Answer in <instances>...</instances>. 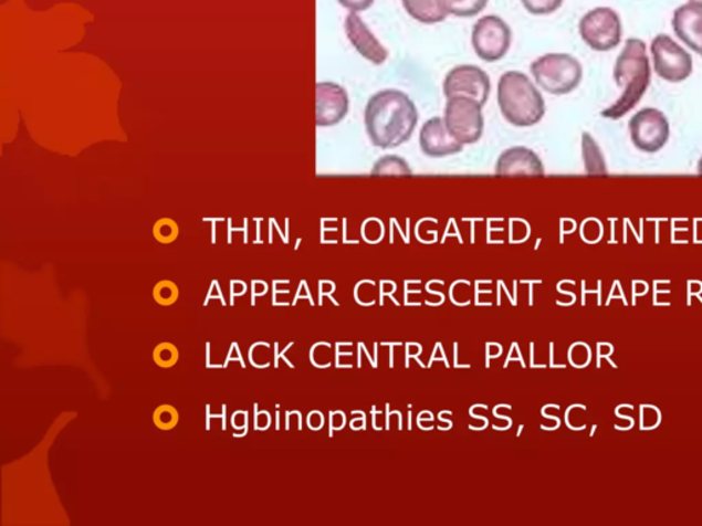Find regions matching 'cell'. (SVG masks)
<instances>
[{"instance_id": "cell-1", "label": "cell", "mask_w": 702, "mask_h": 526, "mask_svg": "<svg viewBox=\"0 0 702 526\" xmlns=\"http://www.w3.org/2000/svg\"><path fill=\"white\" fill-rule=\"evenodd\" d=\"M365 129L375 147L396 148L418 127L419 112L402 91L385 90L370 96L364 113Z\"/></svg>"}, {"instance_id": "cell-2", "label": "cell", "mask_w": 702, "mask_h": 526, "mask_svg": "<svg viewBox=\"0 0 702 526\" xmlns=\"http://www.w3.org/2000/svg\"><path fill=\"white\" fill-rule=\"evenodd\" d=\"M650 73L652 72H650L647 44L637 38L627 40L624 51L616 60L614 71L615 83L624 90V94L618 102L604 111L601 116L619 119L631 112L649 88Z\"/></svg>"}, {"instance_id": "cell-3", "label": "cell", "mask_w": 702, "mask_h": 526, "mask_svg": "<svg viewBox=\"0 0 702 526\" xmlns=\"http://www.w3.org/2000/svg\"><path fill=\"white\" fill-rule=\"evenodd\" d=\"M499 106L502 116L515 127H533L545 116L544 96L527 74L511 71L499 83Z\"/></svg>"}, {"instance_id": "cell-4", "label": "cell", "mask_w": 702, "mask_h": 526, "mask_svg": "<svg viewBox=\"0 0 702 526\" xmlns=\"http://www.w3.org/2000/svg\"><path fill=\"white\" fill-rule=\"evenodd\" d=\"M531 73L536 84L552 95H567L579 87L584 67L569 54H546L533 62Z\"/></svg>"}, {"instance_id": "cell-5", "label": "cell", "mask_w": 702, "mask_h": 526, "mask_svg": "<svg viewBox=\"0 0 702 526\" xmlns=\"http://www.w3.org/2000/svg\"><path fill=\"white\" fill-rule=\"evenodd\" d=\"M482 105L467 96H453L444 106V125L462 146L481 140L484 129Z\"/></svg>"}, {"instance_id": "cell-6", "label": "cell", "mask_w": 702, "mask_h": 526, "mask_svg": "<svg viewBox=\"0 0 702 526\" xmlns=\"http://www.w3.org/2000/svg\"><path fill=\"white\" fill-rule=\"evenodd\" d=\"M579 32L590 49L605 53L618 48L624 28L619 14L614 9L597 8L580 20Z\"/></svg>"}, {"instance_id": "cell-7", "label": "cell", "mask_w": 702, "mask_h": 526, "mask_svg": "<svg viewBox=\"0 0 702 526\" xmlns=\"http://www.w3.org/2000/svg\"><path fill=\"white\" fill-rule=\"evenodd\" d=\"M650 51H652L654 72L660 78L670 83H681L692 76V55L668 34L656 36Z\"/></svg>"}, {"instance_id": "cell-8", "label": "cell", "mask_w": 702, "mask_h": 526, "mask_svg": "<svg viewBox=\"0 0 702 526\" xmlns=\"http://www.w3.org/2000/svg\"><path fill=\"white\" fill-rule=\"evenodd\" d=\"M512 43L510 25L499 15L482 17L473 25L472 45L479 59L496 62L507 54Z\"/></svg>"}, {"instance_id": "cell-9", "label": "cell", "mask_w": 702, "mask_h": 526, "mask_svg": "<svg viewBox=\"0 0 702 526\" xmlns=\"http://www.w3.org/2000/svg\"><path fill=\"white\" fill-rule=\"evenodd\" d=\"M629 129L633 146L647 154L659 152L671 136L670 122L663 112L653 107L633 114Z\"/></svg>"}, {"instance_id": "cell-10", "label": "cell", "mask_w": 702, "mask_h": 526, "mask_svg": "<svg viewBox=\"0 0 702 526\" xmlns=\"http://www.w3.org/2000/svg\"><path fill=\"white\" fill-rule=\"evenodd\" d=\"M492 83L489 74L481 67L473 65L455 66L447 74L443 83V94L447 99L453 96H467L475 99L482 106L486 105Z\"/></svg>"}, {"instance_id": "cell-11", "label": "cell", "mask_w": 702, "mask_h": 526, "mask_svg": "<svg viewBox=\"0 0 702 526\" xmlns=\"http://www.w3.org/2000/svg\"><path fill=\"white\" fill-rule=\"evenodd\" d=\"M317 117L318 127H333L339 124L349 113V95L339 84L317 83Z\"/></svg>"}, {"instance_id": "cell-12", "label": "cell", "mask_w": 702, "mask_h": 526, "mask_svg": "<svg viewBox=\"0 0 702 526\" xmlns=\"http://www.w3.org/2000/svg\"><path fill=\"white\" fill-rule=\"evenodd\" d=\"M419 141L422 154L431 158L454 156L464 150V146L449 134L441 117L430 118L422 125Z\"/></svg>"}, {"instance_id": "cell-13", "label": "cell", "mask_w": 702, "mask_h": 526, "mask_svg": "<svg viewBox=\"0 0 702 526\" xmlns=\"http://www.w3.org/2000/svg\"><path fill=\"white\" fill-rule=\"evenodd\" d=\"M345 30L347 39L350 40L353 48L363 59L373 62L374 65H381L388 59V51L380 44L375 34L362 20L357 13H350L346 17Z\"/></svg>"}, {"instance_id": "cell-14", "label": "cell", "mask_w": 702, "mask_h": 526, "mask_svg": "<svg viewBox=\"0 0 702 526\" xmlns=\"http://www.w3.org/2000/svg\"><path fill=\"white\" fill-rule=\"evenodd\" d=\"M499 176H534L545 175L544 162L527 147H511L501 154L495 165Z\"/></svg>"}, {"instance_id": "cell-15", "label": "cell", "mask_w": 702, "mask_h": 526, "mask_svg": "<svg viewBox=\"0 0 702 526\" xmlns=\"http://www.w3.org/2000/svg\"><path fill=\"white\" fill-rule=\"evenodd\" d=\"M672 28L677 36L694 53L702 55V4L689 2L675 10Z\"/></svg>"}, {"instance_id": "cell-16", "label": "cell", "mask_w": 702, "mask_h": 526, "mask_svg": "<svg viewBox=\"0 0 702 526\" xmlns=\"http://www.w3.org/2000/svg\"><path fill=\"white\" fill-rule=\"evenodd\" d=\"M402 4L407 13L421 24H438L448 17L441 0H402Z\"/></svg>"}, {"instance_id": "cell-17", "label": "cell", "mask_w": 702, "mask_h": 526, "mask_svg": "<svg viewBox=\"0 0 702 526\" xmlns=\"http://www.w3.org/2000/svg\"><path fill=\"white\" fill-rule=\"evenodd\" d=\"M581 152H584L586 171L589 175H607V166H605V159L601 150L593 136L585 132L581 135Z\"/></svg>"}, {"instance_id": "cell-18", "label": "cell", "mask_w": 702, "mask_h": 526, "mask_svg": "<svg viewBox=\"0 0 702 526\" xmlns=\"http://www.w3.org/2000/svg\"><path fill=\"white\" fill-rule=\"evenodd\" d=\"M441 2L448 14L471 19L486 9L489 0H441Z\"/></svg>"}, {"instance_id": "cell-19", "label": "cell", "mask_w": 702, "mask_h": 526, "mask_svg": "<svg viewBox=\"0 0 702 526\" xmlns=\"http://www.w3.org/2000/svg\"><path fill=\"white\" fill-rule=\"evenodd\" d=\"M370 173L376 176H410L413 170L409 168L404 158L397 156H386L374 165Z\"/></svg>"}, {"instance_id": "cell-20", "label": "cell", "mask_w": 702, "mask_h": 526, "mask_svg": "<svg viewBox=\"0 0 702 526\" xmlns=\"http://www.w3.org/2000/svg\"><path fill=\"white\" fill-rule=\"evenodd\" d=\"M153 421L161 431H170L179 424V413L174 406L163 404L154 411Z\"/></svg>"}, {"instance_id": "cell-21", "label": "cell", "mask_w": 702, "mask_h": 526, "mask_svg": "<svg viewBox=\"0 0 702 526\" xmlns=\"http://www.w3.org/2000/svg\"><path fill=\"white\" fill-rule=\"evenodd\" d=\"M153 358L159 368H172L179 361V350L172 343H161L154 350Z\"/></svg>"}, {"instance_id": "cell-22", "label": "cell", "mask_w": 702, "mask_h": 526, "mask_svg": "<svg viewBox=\"0 0 702 526\" xmlns=\"http://www.w3.org/2000/svg\"><path fill=\"white\" fill-rule=\"evenodd\" d=\"M154 299L161 306H172L179 299V288L172 282H161L154 288Z\"/></svg>"}, {"instance_id": "cell-23", "label": "cell", "mask_w": 702, "mask_h": 526, "mask_svg": "<svg viewBox=\"0 0 702 526\" xmlns=\"http://www.w3.org/2000/svg\"><path fill=\"white\" fill-rule=\"evenodd\" d=\"M524 9L534 15H547L562 8L564 0H522Z\"/></svg>"}, {"instance_id": "cell-24", "label": "cell", "mask_w": 702, "mask_h": 526, "mask_svg": "<svg viewBox=\"0 0 702 526\" xmlns=\"http://www.w3.org/2000/svg\"><path fill=\"white\" fill-rule=\"evenodd\" d=\"M338 2L350 13H359V11L368 10L375 0H338Z\"/></svg>"}, {"instance_id": "cell-25", "label": "cell", "mask_w": 702, "mask_h": 526, "mask_svg": "<svg viewBox=\"0 0 702 526\" xmlns=\"http://www.w3.org/2000/svg\"><path fill=\"white\" fill-rule=\"evenodd\" d=\"M329 420V436H333L334 431H342V429L346 425V415L345 413H342V411H335V413L334 411H331Z\"/></svg>"}, {"instance_id": "cell-26", "label": "cell", "mask_w": 702, "mask_h": 526, "mask_svg": "<svg viewBox=\"0 0 702 526\" xmlns=\"http://www.w3.org/2000/svg\"><path fill=\"white\" fill-rule=\"evenodd\" d=\"M177 236V228L172 224H164L159 227L158 238L163 240L164 243H169L170 240Z\"/></svg>"}, {"instance_id": "cell-27", "label": "cell", "mask_w": 702, "mask_h": 526, "mask_svg": "<svg viewBox=\"0 0 702 526\" xmlns=\"http://www.w3.org/2000/svg\"><path fill=\"white\" fill-rule=\"evenodd\" d=\"M324 415L319 413V411H312L310 417H307V425L312 429V431H319V429L324 425Z\"/></svg>"}, {"instance_id": "cell-28", "label": "cell", "mask_w": 702, "mask_h": 526, "mask_svg": "<svg viewBox=\"0 0 702 526\" xmlns=\"http://www.w3.org/2000/svg\"><path fill=\"white\" fill-rule=\"evenodd\" d=\"M486 348H488L486 368H490V359L499 358L501 356L502 346L496 345L495 347V343H488Z\"/></svg>"}, {"instance_id": "cell-29", "label": "cell", "mask_w": 702, "mask_h": 526, "mask_svg": "<svg viewBox=\"0 0 702 526\" xmlns=\"http://www.w3.org/2000/svg\"><path fill=\"white\" fill-rule=\"evenodd\" d=\"M699 173L702 175V157L699 162Z\"/></svg>"}, {"instance_id": "cell-30", "label": "cell", "mask_w": 702, "mask_h": 526, "mask_svg": "<svg viewBox=\"0 0 702 526\" xmlns=\"http://www.w3.org/2000/svg\"><path fill=\"white\" fill-rule=\"evenodd\" d=\"M690 2H695V3H701L702 4V0H690Z\"/></svg>"}]
</instances>
